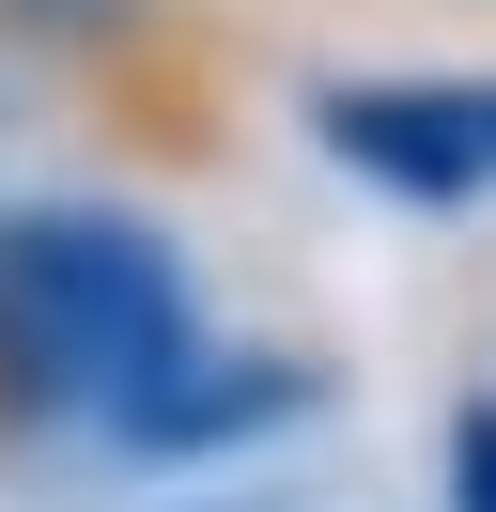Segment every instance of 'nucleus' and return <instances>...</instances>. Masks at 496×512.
Wrapping results in <instances>:
<instances>
[{"instance_id":"7ed1b4c3","label":"nucleus","mask_w":496,"mask_h":512,"mask_svg":"<svg viewBox=\"0 0 496 512\" xmlns=\"http://www.w3.org/2000/svg\"><path fill=\"white\" fill-rule=\"evenodd\" d=\"M0 32H16V47H47V63L140 78V47H155V0H0Z\"/></svg>"},{"instance_id":"f257e3e1","label":"nucleus","mask_w":496,"mask_h":512,"mask_svg":"<svg viewBox=\"0 0 496 512\" xmlns=\"http://www.w3.org/2000/svg\"><path fill=\"white\" fill-rule=\"evenodd\" d=\"M202 357L171 233L124 202H16L0 218V435H140V404Z\"/></svg>"},{"instance_id":"20e7f679","label":"nucleus","mask_w":496,"mask_h":512,"mask_svg":"<svg viewBox=\"0 0 496 512\" xmlns=\"http://www.w3.org/2000/svg\"><path fill=\"white\" fill-rule=\"evenodd\" d=\"M450 512H496V404H450Z\"/></svg>"},{"instance_id":"f03ea898","label":"nucleus","mask_w":496,"mask_h":512,"mask_svg":"<svg viewBox=\"0 0 496 512\" xmlns=\"http://www.w3.org/2000/svg\"><path fill=\"white\" fill-rule=\"evenodd\" d=\"M310 125H326L341 171H372L403 202H481L496 187V78H326Z\"/></svg>"}]
</instances>
